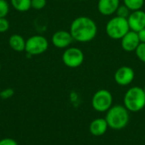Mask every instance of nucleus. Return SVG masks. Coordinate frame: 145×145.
Instances as JSON below:
<instances>
[{
    "mask_svg": "<svg viewBox=\"0 0 145 145\" xmlns=\"http://www.w3.org/2000/svg\"><path fill=\"white\" fill-rule=\"evenodd\" d=\"M69 31L74 41L85 43L93 41L96 37L98 34V26L92 18L79 16L73 20Z\"/></svg>",
    "mask_w": 145,
    "mask_h": 145,
    "instance_id": "1",
    "label": "nucleus"
},
{
    "mask_svg": "<svg viewBox=\"0 0 145 145\" xmlns=\"http://www.w3.org/2000/svg\"><path fill=\"white\" fill-rule=\"evenodd\" d=\"M105 120L109 127L114 130L125 128L129 122V110L123 105H114L107 111Z\"/></svg>",
    "mask_w": 145,
    "mask_h": 145,
    "instance_id": "2",
    "label": "nucleus"
},
{
    "mask_svg": "<svg viewBox=\"0 0 145 145\" xmlns=\"http://www.w3.org/2000/svg\"><path fill=\"white\" fill-rule=\"evenodd\" d=\"M124 106L131 112H138L145 107V93L140 87L129 88L124 96Z\"/></svg>",
    "mask_w": 145,
    "mask_h": 145,
    "instance_id": "3",
    "label": "nucleus"
},
{
    "mask_svg": "<svg viewBox=\"0 0 145 145\" xmlns=\"http://www.w3.org/2000/svg\"><path fill=\"white\" fill-rule=\"evenodd\" d=\"M130 27L127 19L116 15L106 24L105 31L107 36L114 40H121L128 31Z\"/></svg>",
    "mask_w": 145,
    "mask_h": 145,
    "instance_id": "4",
    "label": "nucleus"
},
{
    "mask_svg": "<svg viewBox=\"0 0 145 145\" xmlns=\"http://www.w3.org/2000/svg\"><path fill=\"white\" fill-rule=\"evenodd\" d=\"M48 41L45 37L41 35H34L30 37L25 41V51L31 56L40 55L48 50Z\"/></svg>",
    "mask_w": 145,
    "mask_h": 145,
    "instance_id": "5",
    "label": "nucleus"
},
{
    "mask_svg": "<svg viewBox=\"0 0 145 145\" xmlns=\"http://www.w3.org/2000/svg\"><path fill=\"white\" fill-rule=\"evenodd\" d=\"M113 96L109 90L99 89L93 96L92 106L99 112H107L112 106Z\"/></svg>",
    "mask_w": 145,
    "mask_h": 145,
    "instance_id": "6",
    "label": "nucleus"
},
{
    "mask_svg": "<svg viewBox=\"0 0 145 145\" xmlns=\"http://www.w3.org/2000/svg\"><path fill=\"white\" fill-rule=\"evenodd\" d=\"M85 59L84 53L78 48L69 47L65 48L62 54L64 65L69 68H77L81 66Z\"/></svg>",
    "mask_w": 145,
    "mask_h": 145,
    "instance_id": "7",
    "label": "nucleus"
},
{
    "mask_svg": "<svg viewBox=\"0 0 145 145\" xmlns=\"http://www.w3.org/2000/svg\"><path fill=\"white\" fill-rule=\"evenodd\" d=\"M135 77V72L130 66L124 65L118 68L114 74L115 82L120 86H127L131 84Z\"/></svg>",
    "mask_w": 145,
    "mask_h": 145,
    "instance_id": "8",
    "label": "nucleus"
},
{
    "mask_svg": "<svg viewBox=\"0 0 145 145\" xmlns=\"http://www.w3.org/2000/svg\"><path fill=\"white\" fill-rule=\"evenodd\" d=\"M73 41L74 39L71 32L67 31H64V30L55 31L53 34L52 38H51V42L55 48H60V49H64V48L65 49L69 48Z\"/></svg>",
    "mask_w": 145,
    "mask_h": 145,
    "instance_id": "9",
    "label": "nucleus"
},
{
    "mask_svg": "<svg viewBox=\"0 0 145 145\" xmlns=\"http://www.w3.org/2000/svg\"><path fill=\"white\" fill-rule=\"evenodd\" d=\"M127 21L130 30L138 32L145 28V11L143 9L132 11L127 18Z\"/></svg>",
    "mask_w": 145,
    "mask_h": 145,
    "instance_id": "10",
    "label": "nucleus"
},
{
    "mask_svg": "<svg viewBox=\"0 0 145 145\" xmlns=\"http://www.w3.org/2000/svg\"><path fill=\"white\" fill-rule=\"evenodd\" d=\"M139 44L140 40L138 33L131 30L121 39V47L126 52H135Z\"/></svg>",
    "mask_w": 145,
    "mask_h": 145,
    "instance_id": "11",
    "label": "nucleus"
},
{
    "mask_svg": "<svg viewBox=\"0 0 145 145\" xmlns=\"http://www.w3.org/2000/svg\"><path fill=\"white\" fill-rule=\"evenodd\" d=\"M120 6V0H99L98 10L104 16H110L116 14Z\"/></svg>",
    "mask_w": 145,
    "mask_h": 145,
    "instance_id": "12",
    "label": "nucleus"
},
{
    "mask_svg": "<svg viewBox=\"0 0 145 145\" xmlns=\"http://www.w3.org/2000/svg\"><path fill=\"white\" fill-rule=\"evenodd\" d=\"M108 128H109V126L105 118L94 119L90 123V126H89V131L91 134L96 137L104 135L106 133Z\"/></svg>",
    "mask_w": 145,
    "mask_h": 145,
    "instance_id": "13",
    "label": "nucleus"
},
{
    "mask_svg": "<svg viewBox=\"0 0 145 145\" xmlns=\"http://www.w3.org/2000/svg\"><path fill=\"white\" fill-rule=\"evenodd\" d=\"M25 41L24 37L19 34H13L8 38V45L9 47L16 51V52H22L25 51Z\"/></svg>",
    "mask_w": 145,
    "mask_h": 145,
    "instance_id": "14",
    "label": "nucleus"
},
{
    "mask_svg": "<svg viewBox=\"0 0 145 145\" xmlns=\"http://www.w3.org/2000/svg\"><path fill=\"white\" fill-rule=\"evenodd\" d=\"M10 3L19 12H25L31 8V0H10Z\"/></svg>",
    "mask_w": 145,
    "mask_h": 145,
    "instance_id": "15",
    "label": "nucleus"
},
{
    "mask_svg": "<svg viewBox=\"0 0 145 145\" xmlns=\"http://www.w3.org/2000/svg\"><path fill=\"white\" fill-rule=\"evenodd\" d=\"M145 0H123L124 4L131 10L136 11L142 9L144 5Z\"/></svg>",
    "mask_w": 145,
    "mask_h": 145,
    "instance_id": "16",
    "label": "nucleus"
},
{
    "mask_svg": "<svg viewBox=\"0 0 145 145\" xmlns=\"http://www.w3.org/2000/svg\"><path fill=\"white\" fill-rule=\"evenodd\" d=\"M131 12H132V11H131L125 4H122V5L120 4V6L118 7V8H117V10H116V15L119 16V17H122V18L127 19L128 16L130 15Z\"/></svg>",
    "mask_w": 145,
    "mask_h": 145,
    "instance_id": "17",
    "label": "nucleus"
},
{
    "mask_svg": "<svg viewBox=\"0 0 145 145\" xmlns=\"http://www.w3.org/2000/svg\"><path fill=\"white\" fill-rule=\"evenodd\" d=\"M137 58L143 63L145 64V43L140 42L138 47L135 50Z\"/></svg>",
    "mask_w": 145,
    "mask_h": 145,
    "instance_id": "18",
    "label": "nucleus"
},
{
    "mask_svg": "<svg viewBox=\"0 0 145 145\" xmlns=\"http://www.w3.org/2000/svg\"><path fill=\"white\" fill-rule=\"evenodd\" d=\"M9 12V4L6 0H0V18H6Z\"/></svg>",
    "mask_w": 145,
    "mask_h": 145,
    "instance_id": "19",
    "label": "nucleus"
},
{
    "mask_svg": "<svg viewBox=\"0 0 145 145\" xmlns=\"http://www.w3.org/2000/svg\"><path fill=\"white\" fill-rule=\"evenodd\" d=\"M47 4V0H31V8L37 10L42 9Z\"/></svg>",
    "mask_w": 145,
    "mask_h": 145,
    "instance_id": "20",
    "label": "nucleus"
},
{
    "mask_svg": "<svg viewBox=\"0 0 145 145\" xmlns=\"http://www.w3.org/2000/svg\"><path fill=\"white\" fill-rule=\"evenodd\" d=\"M9 29V22L6 18H0V33L6 32Z\"/></svg>",
    "mask_w": 145,
    "mask_h": 145,
    "instance_id": "21",
    "label": "nucleus"
},
{
    "mask_svg": "<svg viewBox=\"0 0 145 145\" xmlns=\"http://www.w3.org/2000/svg\"><path fill=\"white\" fill-rule=\"evenodd\" d=\"M0 145H18V144L14 139L6 138L0 140Z\"/></svg>",
    "mask_w": 145,
    "mask_h": 145,
    "instance_id": "22",
    "label": "nucleus"
},
{
    "mask_svg": "<svg viewBox=\"0 0 145 145\" xmlns=\"http://www.w3.org/2000/svg\"><path fill=\"white\" fill-rule=\"evenodd\" d=\"M13 93H14V91L12 89H10V88H8V89H5V90L2 91L1 93H0V96L3 99H8L9 97H11L13 95Z\"/></svg>",
    "mask_w": 145,
    "mask_h": 145,
    "instance_id": "23",
    "label": "nucleus"
},
{
    "mask_svg": "<svg viewBox=\"0 0 145 145\" xmlns=\"http://www.w3.org/2000/svg\"><path fill=\"white\" fill-rule=\"evenodd\" d=\"M138 35V38L140 40V42L145 43V28L142 29L141 31H139L138 32H137Z\"/></svg>",
    "mask_w": 145,
    "mask_h": 145,
    "instance_id": "24",
    "label": "nucleus"
},
{
    "mask_svg": "<svg viewBox=\"0 0 145 145\" xmlns=\"http://www.w3.org/2000/svg\"><path fill=\"white\" fill-rule=\"evenodd\" d=\"M144 88V93H145V86H144V88Z\"/></svg>",
    "mask_w": 145,
    "mask_h": 145,
    "instance_id": "25",
    "label": "nucleus"
},
{
    "mask_svg": "<svg viewBox=\"0 0 145 145\" xmlns=\"http://www.w3.org/2000/svg\"><path fill=\"white\" fill-rule=\"evenodd\" d=\"M0 71H1V64H0Z\"/></svg>",
    "mask_w": 145,
    "mask_h": 145,
    "instance_id": "26",
    "label": "nucleus"
},
{
    "mask_svg": "<svg viewBox=\"0 0 145 145\" xmlns=\"http://www.w3.org/2000/svg\"><path fill=\"white\" fill-rule=\"evenodd\" d=\"M79 1H86V0H79Z\"/></svg>",
    "mask_w": 145,
    "mask_h": 145,
    "instance_id": "27",
    "label": "nucleus"
}]
</instances>
